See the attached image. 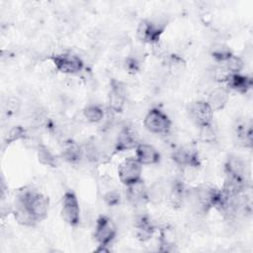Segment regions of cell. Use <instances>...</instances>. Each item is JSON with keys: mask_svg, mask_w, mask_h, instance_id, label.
Returning a JSON list of instances; mask_svg holds the SVG:
<instances>
[{"mask_svg": "<svg viewBox=\"0 0 253 253\" xmlns=\"http://www.w3.org/2000/svg\"><path fill=\"white\" fill-rule=\"evenodd\" d=\"M16 201L21 203L29 211L37 222L46 217L49 200L42 193L35 190H24L18 195Z\"/></svg>", "mask_w": 253, "mask_h": 253, "instance_id": "6da1fadb", "label": "cell"}, {"mask_svg": "<svg viewBox=\"0 0 253 253\" xmlns=\"http://www.w3.org/2000/svg\"><path fill=\"white\" fill-rule=\"evenodd\" d=\"M167 24L162 19L141 20L136 29L137 38L146 43H158Z\"/></svg>", "mask_w": 253, "mask_h": 253, "instance_id": "7a4b0ae2", "label": "cell"}, {"mask_svg": "<svg viewBox=\"0 0 253 253\" xmlns=\"http://www.w3.org/2000/svg\"><path fill=\"white\" fill-rule=\"evenodd\" d=\"M219 195L220 190L208 185L198 186L190 194L195 202V206L199 207V210L204 212H207L209 210L215 207Z\"/></svg>", "mask_w": 253, "mask_h": 253, "instance_id": "3957f363", "label": "cell"}, {"mask_svg": "<svg viewBox=\"0 0 253 253\" xmlns=\"http://www.w3.org/2000/svg\"><path fill=\"white\" fill-rule=\"evenodd\" d=\"M55 68L64 74H77L84 68V62L81 57L71 51L57 53L51 56Z\"/></svg>", "mask_w": 253, "mask_h": 253, "instance_id": "277c9868", "label": "cell"}, {"mask_svg": "<svg viewBox=\"0 0 253 253\" xmlns=\"http://www.w3.org/2000/svg\"><path fill=\"white\" fill-rule=\"evenodd\" d=\"M143 125L148 131L157 134H166L171 128L170 119L157 108H153L147 112L143 120Z\"/></svg>", "mask_w": 253, "mask_h": 253, "instance_id": "5b68a950", "label": "cell"}, {"mask_svg": "<svg viewBox=\"0 0 253 253\" xmlns=\"http://www.w3.org/2000/svg\"><path fill=\"white\" fill-rule=\"evenodd\" d=\"M62 219L71 226H76L80 221V208L77 197L71 191L65 192L60 210Z\"/></svg>", "mask_w": 253, "mask_h": 253, "instance_id": "8992f818", "label": "cell"}, {"mask_svg": "<svg viewBox=\"0 0 253 253\" xmlns=\"http://www.w3.org/2000/svg\"><path fill=\"white\" fill-rule=\"evenodd\" d=\"M117 234V226L115 222L108 216L101 215L95 224L94 237L99 245H109Z\"/></svg>", "mask_w": 253, "mask_h": 253, "instance_id": "52a82bcc", "label": "cell"}, {"mask_svg": "<svg viewBox=\"0 0 253 253\" xmlns=\"http://www.w3.org/2000/svg\"><path fill=\"white\" fill-rule=\"evenodd\" d=\"M121 182L126 186L141 180V164L136 158H126L123 161L118 169Z\"/></svg>", "mask_w": 253, "mask_h": 253, "instance_id": "ba28073f", "label": "cell"}, {"mask_svg": "<svg viewBox=\"0 0 253 253\" xmlns=\"http://www.w3.org/2000/svg\"><path fill=\"white\" fill-rule=\"evenodd\" d=\"M190 118L195 122L199 126L211 125L213 111L207 103V101H196L193 102L189 107Z\"/></svg>", "mask_w": 253, "mask_h": 253, "instance_id": "9c48e42d", "label": "cell"}, {"mask_svg": "<svg viewBox=\"0 0 253 253\" xmlns=\"http://www.w3.org/2000/svg\"><path fill=\"white\" fill-rule=\"evenodd\" d=\"M173 161L185 167H190L194 169H198L201 165L199 155L195 149H192L187 146H181L176 148L172 153Z\"/></svg>", "mask_w": 253, "mask_h": 253, "instance_id": "30bf717a", "label": "cell"}, {"mask_svg": "<svg viewBox=\"0 0 253 253\" xmlns=\"http://www.w3.org/2000/svg\"><path fill=\"white\" fill-rule=\"evenodd\" d=\"M126 99V90L123 82L113 79L110 85L109 104L114 112H122Z\"/></svg>", "mask_w": 253, "mask_h": 253, "instance_id": "8fae6325", "label": "cell"}, {"mask_svg": "<svg viewBox=\"0 0 253 253\" xmlns=\"http://www.w3.org/2000/svg\"><path fill=\"white\" fill-rule=\"evenodd\" d=\"M138 143V135L136 131L129 126H126L119 132L114 148L116 152H123L135 148Z\"/></svg>", "mask_w": 253, "mask_h": 253, "instance_id": "7c38bea8", "label": "cell"}, {"mask_svg": "<svg viewBox=\"0 0 253 253\" xmlns=\"http://www.w3.org/2000/svg\"><path fill=\"white\" fill-rule=\"evenodd\" d=\"M135 158L141 165H152L159 162L160 154L152 145L138 143L135 147Z\"/></svg>", "mask_w": 253, "mask_h": 253, "instance_id": "4fadbf2b", "label": "cell"}, {"mask_svg": "<svg viewBox=\"0 0 253 253\" xmlns=\"http://www.w3.org/2000/svg\"><path fill=\"white\" fill-rule=\"evenodd\" d=\"M227 89H231L240 94L247 93L252 85V78L248 75H243L241 73H230L225 81Z\"/></svg>", "mask_w": 253, "mask_h": 253, "instance_id": "5bb4252c", "label": "cell"}, {"mask_svg": "<svg viewBox=\"0 0 253 253\" xmlns=\"http://www.w3.org/2000/svg\"><path fill=\"white\" fill-rule=\"evenodd\" d=\"M224 172L228 177L246 180V166L244 161L235 155H230L225 164H224Z\"/></svg>", "mask_w": 253, "mask_h": 253, "instance_id": "9a60e30c", "label": "cell"}, {"mask_svg": "<svg viewBox=\"0 0 253 253\" xmlns=\"http://www.w3.org/2000/svg\"><path fill=\"white\" fill-rule=\"evenodd\" d=\"M126 196L129 203L134 206H139L147 202V188L142 180L126 186Z\"/></svg>", "mask_w": 253, "mask_h": 253, "instance_id": "2e32d148", "label": "cell"}, {"mask_svg": "<svg viewBox=\"0 0 253 253\" xmlns=\"http://www.w3.org/2000/svg\"><path fill=\"white\" fill-rule=\"evenodd\" d=\"M134 226L136 228V235L141 241H146L151 238L154 232V226L152 225L148 215L144 212L135 216Z\"/></svg>", "mask_w": 253, "mask_h": 253, "instance_id": "e0dca14e", "label": "cell"}, {"mask_svg": "<svg viewBox=\"0 0 253 253\" xmlns=\"http://www.w3.org/2000/svg\"><path fill=\"white\" fill-rule=\"evenodd\" d=\"M228 99V89L223 87H217L210 92L207 103L210 105L212 111H219L226 106Z\"/></svg>", "mask_w": 253, "mask_h": 253, "instance_id": "ac0fdd59", "label": "cell"}, {"mask_svg": "<svg viewBox=\"0 0 253 253\" xmlns=\"http://www.w3.org/2000/svg\"><path fill=\"white\" fill-rule=\"evenodd\" d=\"M189 192L186 190L184 183L181 180L173 181L170 190L168 192V199L170 204L177 208L182 206L185 198L188 197Z\"/></svg>", "mask_w": 253, "mask_h": 253, "instance_id": "d6986e66", "label": "cell"}, {"mask_svg": "<svg viewBox=\"0 0 253 253\" xmlns=\"http://www.w3.org/2000/svg\"><path fill=\"white\" fill-rule=\"evenodd\" d=\"M61 158L69 163H77L83 156V149L80 145L72 140L64 142L61 150Z\"/></svg>", "mask_w": 253, "mask_h": 253, "instance_id": "ffe728a7", "label": "cell"}, {"mask_svg": "<svg viewBox=\"0 0 253 253\" xmlns=\"http://www.w3.org/2000/svg\"><path fill=\"white\" fill-rule=\"evenodd\" d=\"M12 212L14 214V217L16 221L22 225L26 226H34L37 221L32 216V214L29 212V211L19 202H15V205L13 206Z\"/></svg>", "mask_w": 253, "mask_h": 253, "instance_id": "44dd1931", "label": "cell"}, {"mask_svg": "<svg viewBox=\"0 0 253 253\" xmlns=\"http://www.w3.org/2000/svg\"><path fill=\"white\" fill-rule=\"evenodd\" d=\"M166 197V187L162 182H154L149 188H147V202L153 205L162 203Z\"/></svg>", "mask_w": 253, "mask_h": 253, "instance_id": "7402d4cb", "label": "cell"}, {"mask_svg": "<svg viewBox=\"0 0 253 253\" xmlns=\"http://www.w3.org/2000/svg\"><path fill=\"white\" fill-rule=\"evenodd\" d=\"M235 136L240 145L244 147L252 146V128L251 125L240 123L235 127Z\"/></svg>", "mask_w": 253, "mask_h": 253, "instance_id": "603a6c76", "label": "cell"}, {"mask_svg": "<svg viewBox=\"0 0 253 253\" xmlns=\"http://www.w3.org/2000/svg\"><path fill=\"white\" fill-rule=\"evenodd\" d=\"M232 51L230 50V48L222 43H218V44H214L211 48V55L212 56V58L219 62V63H224L231 55H232Z\"/></svg>", "mask_w": 253, "mask_h": 253, "instance_id": "cb8c5ba5", "label": "cell"}, {"mask_svg": "<svg viewBox=\"0 0 253 253\" xmlns=\"http://www.w3.org/2000/svg\"><path fill=\"white\" fill-rule=\"evenodd\" d=\"M37 155H38L39 162L42 163V165H46V166H50V167H55L57 165L55 156L51 153V151L46 146H44L42 144L39 145Z\"/></svg>", "mask_w": 253, "mask_h": 253, "instance_id": "d4e9b609", "label": "cell"}, {"mask_svg": "<svg viewBox=\"0 0 253 253\" xmlns=\"http://www.w3.org/2000/svg\"><path fill=\"white\" fill-rule=\"evenodd\" d=\"M83 116L90 123H99L104 119V111L98 105H88L83 110Z\"/></svg>", "mask_w": 253, "mask_h": 253, "instance_id": "484cf974", "label": "cell"}, {"mask_svg": "<svg viewBox=\"0 0 253 253\" xmlns=\"http://www.w3.org/2000/svg\"><path fill=\"white\" fill-rule=\"evenodd\" d=\"M186 68V62L185 60L177 55V54H171L168 59V70L170 74L173 76H178L182 74V72Z\"/></svg>", "mask_w": 253, "mask_h": 253, "instance_id": "4316f807", "label": "cell"}, {"mask_svg": "<svg viewBox=\"0 0 253 253\" xmlns=\"http://www.w3.org/2000/svg\"><path fill=\"white\" fill-rule=\"evenodd\" d=\"M83 155L86 157L87 160L91 162H95L100 158L101 155V149L94 143V142H88L83 147Z\"/></svg>", "mask_w": 253, "mask_h": 253, "instance_id": "83f0119b", "label": "cell"}, {"mask_svg": "<svg viewBox=\"0 0 253 253\" xmlns=\"http://www.w3.org/2000/svg\"><path fill=\"white\" fill-rule=\"evenodd\" d=\"M227 69H228V71L230 72V73H240V71L242 70V68H243V66H244V62H243V60L240 58V57H238V56H236V55H234V54H232L224 63H222Z\"/></svg>", "mask_w": 253, "mask_h": 253, "instance_id": "f1b7e54d", "label": "cell"}, {"mask_svg": "<svg viewBox=\"0 0 253 253\" xmlns=\"http://www.w3.org/2000/svg\"><path fill=\"white\" fill-rule=\"evenodd\" d=\"M26 136H27V131H26V129L24 127H22L20 126H14L7 133L6 138H5V142L9 144V143H12V142H14L16 140L25 138Z\"/></svg>", "mask_w": 253, "mask_h": 253, "instance_id": "f546056e", "label": "cell"}, {"mask_svg": "<svg viewBox=\"0 0 253 253\" xmlns=\"http://www.w3.org/2000/svg\"><path fill=\"white\" fill-rule=\"evenodd\" d=\"M200 138L207 143H211L215 141L216 133L211 125L200 126Z\"/></svg>", "mask_w": 253, "mask_h": 253, "instance_id": "4dcf8cb0", "label": "cell"}, {"mask_svg": "<svg viewBox=\"0 0 253 253\" xmlns=\"http://www.w3.org/2000/svg\"><path fill=\"white\" fill-rule=\"evenodd\" d=\"M229 74H230V72L223 64L214 67L212 70V77L214 80H216L218 82H225Z\"/></svg>", "mask_w": 253, "mask_h": 253, "instance_id": "1f68e13d", "label": "cell"}, {"mask_svg": "<svg viewBox=\"0 0 253 253\" xmlns=\"http://www.w3.org/2000/svg\"><path fill=\"white\" fill-rule=\"evenodd\" d=\"M104 200H105V203L110 206V207H114V206H117L120 201H121V195L118 191L116 190H111L109 191L105 197H104Z\"/></svg>", "mask_w": 253, "mask_h": 253, "instance_id": "d6a6232c", "label": "cell"}, {"mask_svg": "<svg viewBox=\"0 0 253 253\" xmlns=\"http://www.w3.org/2000/svg\"><path fill=\"white\" fill-rule=\"evenodd\" d=\"M125 68L130 73H135L139 69V62L136 58L129 56L125 60Z\"/></svg>", "mask_w": 253, "mask_h": 253, "instance_id": "836d02e7", "label": "cell"}]
</instances>
